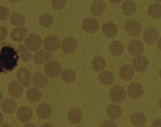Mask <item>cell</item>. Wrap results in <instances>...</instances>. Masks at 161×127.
<instances>
[{"label": "cell", "mask_w": 161, "mask_h": 127, "mask_svg": "<svg viewBox=\"0 0 161 127\" xmlns=\"http://www.w3.org/2000/svg\"><path fill=\"white\" fill-rule=\"evenodd\" d=\"M27 96L30 101L36 102L39 101L42 98V93L37 88H30L27 90Z\"/></svg>", "instance_id": "cell-32"}, {"label": "cell", "mask_w": 161, "mask_h": 127, "mask_svg": "<svg viewBox=\"0 0 161 127\" xmlns=\"http://www.w3.org/2000/svg\"><path fill=\"white\" fill-rule=\"evenodd\" d=\"M124 28L126 33L129 35L134 37H138L142 31L141 24L133 20H130L127 22L125 25Z\"/></svg>", "instance_id": "cell-4"}, {"label": "cell", "mask_w": 161, "mask_h": 127, "mask_svg": "<svg viewBox=\"0 0 161 127\" xmlns=\"http://www.w3.org/2000/svg\"><path fill=\"white\" fill-rule=\"evenodd\" d=\"M68 118L72 124H79L82 119V112L80 109L78 107L72 108L68 113Z\"/></svg>", "instance_id": "cell-17"}, {"label": "cell", "mask_w": 161, "mask_h": 127, "mask_svg": "<svg viewBox=\"0 0 161 127\" xmlns=\"http://www.w3.org/2000/svg\"><path fill=\"white\" fill-rule=\"evenodd\" d=\"M124 49L123 44L118 41L113 42L109 46V50L111 53L114 56L121 55L124 52Z\"/></svg>", "instance_id": "cell-31"}, {"label": "cell", "mask_w": 161, "mask_h": 127, "mask_svg": "<svg viewBox=\"0 0 161 127\" xmlns=\"http://www.w3.org/2000/svg\"><path fill=\"white\" fill-rule=\"evenodd\" d=\"M99 27L98 22L95 19L88 18L84 20L82 28L84 31L88 34H92L98 31Z\"/></svg>", "instance_id": "cell-8"}, {"label": "cell", "mask_w": 161, "mask_h": 127, "mask_svg": "<svg viewBox=\"0 0 161 127\" xmlns=\"http://www.w3.org/2000/svg\"><path fill=\"white\" fill-rule=\"evenodd\" d=\"M9 16V11L8 9L4 6H0V20L7 19Z\"/></svg>", "instance_id": "cell-38"}, {"label": "cell", "mask_w": 161, "mask_h": 127, "mask_svg": "<svg viewBox=\"0 0 161 127\" xmlns=\"http://www.w3.org/2000/svg\"><path fill=\"white\" fill-rule=\"evenodd\" d=\"M18 51H19L20 57L23 61H29L31 59L32 55L31 52L29 51L25 45H19L18 47Z\"/></svg>", "instance_id": "cell-36"}, {"label": "cell", "mask_w": 161, "mask_h": 127, "mask_svg": "<svg viewBox=\"0 0 161 127\" xmlns=\"http://www.w3.org/2000/svg\"><path fill=\"white\" fill-rule=\"evenodd\" d=\"M148 13L151 17L154 19H159L161 15V5L154 3L151 5L148 10Z\"/></svg>", "instance_id": "cell-34"}, {"label": "cell", "mask_w": 161, "mask_h": 127, "mask_svg": "<svg viewBox=\"0 0 161 127\" xmlns=\"http://www.w3.org/2000/svg\"><path fill=\"white\" fill-rule=\"evenodd\" d=\"M121 9L123 13L127 15H132L136 9V5L132 0H126L122 3Z\"/></svg>", "instance_id": "cell-27"}, {"label": "cell", "mask_w": 161, "mask_h": 127, "mask_svg": "<svg viewBox=\"0 0 161 127\" xmlns=\"http://www.w3.org/2000/svg\"><path fill=\"white\" fill-rule=\"evenodd\" d=\"M62 78L66 83H73L76 78V72L71 69H67L64 71L62 74Z\"/></svg>", "instance_id": "cell-33"}, {"label": "cell", "mask_w": 161, "mask_h": 127, "mask_svg": "<svg viewBox=\"0 0 161 127\" xmlns=\"http://www.w3.org/2000/svg\"><path fill=\"white\" fill-rule=\"evenodd\" d=\"M98 79L104 85L108 86L114 82V77L111 72L106 71L99 74Z\"/></svg>", "instance_id": "cell-30"}, {"label": "cell", "mask_w": 161, "mask_h": 127, "mask_svg": "<svg viewBox=\"0 0 161 127\" xmlns=\"http://www.w3.org/2000/svg\"><path fill=\"white\" fill-rule=\"evenodd\" d=\"M155 1L157 2H158V3H160L161 2V0H155Z\"/></svg>", "instance_id": "cell-49"}, {"label": "cell", "mask_w": 161, "mask_h": 127, "mask_svg": "<svg viewBox=\"0 0 161 127\" xmlns=\"http://www.w3.org/2000/svg\"><path fill=\"white\" fill-rule=\"evenodd\" d=\"M3 114L0 112V124L3 123Z\"/></svg>", "instance_id": "cell-44"}, {"label": "cell", "mask_w": 161, "mask_h": 127, "mask_svg": "<svg viewBox=\"0 0 161 127\" xmlns=\"http://www.w3.org/2000/svg\"><path fill=\"white\" fill-rule=\"evenodd\" d=\"M17 77L20 83L24 86L28 87L31 84V74L27 68H21L18 70Z\"/></svg>", "instance_id": "cell-12"}, {"label": "cell", "mask_w": 161, "mask_h": 127, "mask_svg": "<svg viewBox=\"0 0 161 127\" xmlns=\"http://www.w3.org/2000/svg\"><path fill=\"white\" fill-rule=\"evenodd\" d=\"M28 33V29L25 27H19L15 28L11 33V39L16 42H21L25 39Z\"/></svg>", "instance_id": "cell-19"}, {"label": "cell", "mask_w": 161, "mask_h": 127, "mask_svg": "<svg viewBox=\"0 0 161 127\" xmlns=\"http://www.w3.org/2000/svg\"><path fill=\"white\" fill-rule=\"evenodd\" d=\"M144 45L140 40H133L128 45V50L133 55H137L142 53L144 50Z\"/></svg>", "instance_id": "cell-21"}, {"label": "cell", "mask_w": 161, "mask_h": 127, "mask_svg": "<svg viewBox=\"0 0 161 127\" xmlns=\"http://www.w3.org/2000/svg\"><path fill=\"white\" fill-rule=\"evenodd\" d=\"M1 108L4 112L7 114H12L17 109V104L13 99L8 98L2 103Z\"/></svg>", "instance_id": "cell-24"}, {"label": "cell", "mask_w": 161, "mask_h": 127, "mask_svg": "<svg viewBox=\"0 0 161 127\" xmlns=\"http://www.w3.org/2000/svg\"><path fill=\"white\" fill-rule=\"evenodd\" d=\"M51 57V54L49 51L41 50L36 52L34 56V60L36 64L42 65L49 61Z\"/></svg>", "instance_id": "cell-14"}, {"label": "cell", "mask_w": 161, "mask_h": 127, "mask_svg": "<svg viewBox=\"0 0 161 127\" xmlns=\"http://www.w3.org/2000/svg\"><path fill=\"white\" fill-rule=\"evenodd\" d=\"M127 93L130 98L136 99L142 96L144 93L143 88L139 83H133L128 87Z\"/></svg>", "instance_id": "cell-13"}, {"label": "cell", "mask_w": 161, "mask_h": 127, "mask_svg": "<svg viewBox=\"0 0 161 127\" xmlns=\"http://www.w3.org/2000/svg\"><path fill=\"white\" fill-rule=\"evenodd\" d=\"M25 43V47L28 49L35 51L41 48L42 40L41 37L38 34H31L26 38Z\"/></svg>", "instance_id": "cell-2"}, {"label": "cell", "mask_w": 161, "mask_h": 127, "mask_svg": "<svg viewBox=\"0 0 161 127\" xmlns=\"http://www.w3.org/2000/svg\"><path fill=\"white\" fill-rule=\"evenodd\" d=\"M10 2H11V3H17L18 2H19L21 0H9Z\"/></svg>", "instance_id": "cell-48"}, {"label": "cell", "mask_w": 161, "mask_h": 127, "mask_svg": "<svg viewBox=\"0 0 161 127\" xmlns=\"http://www.w3.org/2000/svg\"><path fill=\"white\" fill-rule=\"evenodd\" d=\"M41 127H55L53 124L49 123H46L43 124Z\"/></svg>", "instance_id": "cell-42"}, {"label": "cell", "mask_w": 161, "mask_h": 127, "mask_svg": "<svg viewBox=\"0 0 161 127\" xmlns=\"http://www.w3.org/2000/svg\"><path fill=\"white\" fill-rule=\"evenodd\" d=\"M146 116L143 113L136 112L133 114L130 117V122L135 127H140L146 124Z\"/></svg>", "instance_id": "cell-20"}, {"label": "cell", "mask_w": 161, "mask_h": 127, "mask_svg": "<svg viewBox=\"0 0 161 127\" xmlns=\"http://www.w3.org/2000/svg\"><path fill=\"white\" fill-rule=\"evenodd\" d=\"M132 66L137 71H145L148 67V60L145 56H137L133 60Z\"/></svg>", "instance_id": "cell-10"}, {"label": "cell", "mask_w": 161, "mask_h": 127, "mask_svg": "<svg viewBox=\"0 0 161 127\" xmlns=\"http://www.w3.org/2000/svg\"><path fill=\"white\" fill-rule=\"evenodd\" d=\"M106 8L105 4L104 2L101 0H96L91 5L90 12L93 16L99 17L103 14Z\"/></svg>", "instance_id": "cell-15"}, {"label": "cell", "mask_w": 161, "mask_h": 127, "mask_svg": "<svg viewBox=\"0 0 161 127\" xmlns=\"http://www.w3.org/2000/svg\"><path fill=\"white\" fill-rule=\"evenodd\" d=\"M152 127H161V120L158 119L153 122Z\"/></svg>", "instance_id": "cell-41"}, {"label": "cell", "mask_w": 161, "mask_h": 127, "mask_svg": "<svg viewBox=\"0 0 161 127\" xmlns=\"http://www.w3.org/2000/svg\"><path fill=\"white\" fill-rule=\"evenodd\" d=\"M19 58L18 52L11 44L0 43V73L14 69Z\"/></svg>", "instance_id": "cell-1"}, {"label": "cell", "mask_w": 161, "mask_h": 127, "mask_svg": "<svg viewBox=\"0 0 161 127\" xmlns=\"http://www.w3.org/2000/svg\"><path fill=\"white\" fill-rule=\"evenodd\" d=\"M3 93H2L1 92V91L0 90V104L1 103L2 100H3Z\"/></svg>", "instance_id": "cell-47"}, {"label": "cell", "mask_w": 161, "mask_h": 127, "mask_svg": "<svg viewBox=\"0 0 161 127\" xmlns=\"http://www.w3.org/2000/svg\"><path fill=\"white\" fill-rule=\"evenodd\" d=\"M32 82L36 87L42 88L47 85L48 79L45 74L42 72H37L34 74L32 78Z\"/></svg>", "instance_id": "cell-22"}, {"label": "cell", "mask_w": 161, "mask_h": 127, "mask_svg": "<svg viewBox=\"0 0 161 127\" xmlns=\"http://www.w3.org/2000/svg\"><path fill=\"white\" fill-rule=\"evenodd\" d=\"M8 35V31L6 28L3 26H0V42L5 39Z\"/></svg>", "instance_id": "cell-39"}, {"label": "cell", "mask_w": 161, "mask_h": 127, "mask_svg": "<svg viewBox=\"0 0 161 127\" xmlns=\"http://www.w3.org/2000/svg\"><path fill=\"white\" fill-rule=\"evenodd\" d=\"M119 74L120 77L125 80H129L135 76V71L131 66L129 65H124L120 68Z\"/></svg>", "instance_id": "cell-26"}, {"label": "cell", "mask_w": 161, "mask_h": 127, "mask_svg": "<svg viewBox=\"0 0 161 127\" xmlns=\"http://www.w3.org/2000/svg\"><path fill=\"white\" fill-rule=\"evenodd\" d=\"M8 90L11 95L15 98H19L23 95L24 89L21 84L17 82H10L8 86Z\"/></svg>", "instance_id": "cell-18"}, {"label": "cell", "mask_w": 161, "mask_h": 127, "mask_svg": "<svg viewBox=\"0 0 161 127\" xmlns=\"http://www.w3.org/2000/svg\"><path fill=\"white\" fill-rule=\"evenodd\" d=\"M60 42L59 38L54 35H49L44 40V47L47 51L52 52L57 51L60 47Z\"/></svg>", "instance_id": "cell-7"}, {"label": "cell", "mask_w": 161, "mask_h": 127, "mask_svg": "<svg viewBox=\"0 0 161 127\" xmlns=\"http://www.w3.org/2000/svg\"></svg>", "instance_id": "cell-51"}, {"label": "cell", "mask_w": 161, "mask_h": 127, "mask_svg": "<svg viewBox=\"0 0 161 127\" xmlns=\"http://www.w3.org/2000/svg\"><path fill=\"white\" fill-rule=\"evenodd\" d=\"M121 108L118 105L112 104L109 105L106 108V113L110 118L118 119L122 114Z\"/></svg>", "instance_id": "cell-25"}, {"label": "cell", "mask_w": 161, "mask_h": 127, "mask_svg": "<svg viewBox=\"0 0 161 127\" xmlns=\"http://www.w3.org/2000/svg\"><path fill=\"white\" fill-rule=\"evenodd\" d=\"M92 69L96 71H100L106 67V63L105 59L102 56H97L94 57L91 62Z\"/></svg>", "instance_id": "cell-29"}, {"label": "cell", "mask_w": 161, "mask_h": 127, "mask_svg": "<svg viewBox=\"0 0 161 127\" xmlns=\"http://www.w3.org/2000/svg\"><path fill=\"white\" fill-rule=\"evenodd\" d=\"M66 3V0H52V5L54 9L60 11L64 8Z\"/></svg>", "instance_id": "cell-37"}, {"label": "cell", "mask_w": 161, "mask_h": 127, "mask_svg": "<svg viewBox=\"0 0 161 127\" xmlns=\"http://www.w3.org/2000/svg\"><path fill=\"white\" fill-rule=\"evenodd\" d=\"M1 127H13L11 125L8 124H3L2 125Z\"/></svg>", "instance_id": "cell-46"}, {"label": "cell", "mask_w": 161, "mask_h": 127, "mask_svg": "<svg viewBox=\"0 0 161 127\" xmlns=\"http://www.w3.org/2000/svg\"><path fill=\"white\" fill-rule=\"evenodd\" d=\"M16 115L18 120L20 122L26 123L31 119L33 113L31 108L29 107L23 106L19 108Z\"/></svg>", "instance_id": "cell-9"}, {"label": "cell", "mask_w": 161, "mask_h": 127, "mask_svg": "<svg viewBox=\"0 0 161 127\" xmlns=\"http://www.w3.org/2000/svg\"><path fill=\"white\" fill-rule=\"evenodd\" d=\"M126 97L125 90L121 87L116 86L111 88L109 97L112 102L118 103L123 101Z\"/></svg>", "instance_id": "cell-6"}, {"label": "cell", "mask_w": 161, "mask_h": 127, "mask_svg": "<svg viewBox=\"0 0 161 127\" xmlns=\"http://www.w3.org/2000/svg\"><path fill=\"white\" fill-rule=\"evenodd\" d=\"M52 112L51 107L45 103L40 104L36 110L38 117L43 119L49 118L51 116Z\"/></svg>", "instance_id": "cell-16"}, {"label": "cell", "mask_w": 161, "mask_h": 127, "mask_svg": "<svg viewBox=\"0 0 161 127\" xmlns=\"http://www.w3.org/2000/svg\"><path fill=\"white\" fill-rule=\"evenodd\" d=\"M111 3L114 4H116L120 3L122 0H109Z\"/></svg>", "instance_id": "cell-43"}, {"label": "cell", "mask_w": 161, "mask_h": 127, "mask_svg": "<svg viewBox=\"0 0 161 127\" xmlns=\"http://www.w3.org/2000/svg\"><path fill=\"white\" fill-rule=\"evenodd\" d=\"M158 31L153 27L147 28L143 34V38L144 42L150 45L154 44L158 40Z\"/></svg>", "instance_id": "cell-11"}, {"label": "cell", "mask_w": 161, "mask_h": 127, "mask_svg": "<svg viewBox=\"0 0 161 127\" xmlns=\"http://www.w3.org/2000/svg\"><path fill=\"white\" fill-rule=\"evenodd\" d=\"M82 127L81 126H78V127Z\"/></svg>", "instance_id": "cell-50"}, {"label": "cell", "mask_w": 161, "mask_h": 127, "mask_svg": "<svg viewBox=\"0 0 161 127\" xmlns=\"http://www.w3.org/2000/svg\"><path fill=\"white\" fill-rule=\"evenodd\" d=\"M102 30L104 35L109 38L115 37L118 32L117 27L112 22H108L104 24Z\"/></svg>", "instance_id": "cell-23"}, {"label": "cell", "mask_w": 161, "mask_h": 127, "mask_svg": "<svg viewBox=\"0 0 161 127\" xmlns=\"http://www.w3.org/2000/svg\"><path fill=\"white\" fill-rule=\"evenodd\" d=\"M39 23L40 25L44 28H49L53 23V18L48 14H44L40 16Z\"/></svg>", "instance_id": "cell-35"}, {"label": "cell", "mask_w": 161, "mask_h": 127, "mask_svg": "<svg viewBox=\"0 0 161 127\" xmlns=\"http://www.w3.org/2000/svg\"><path fill=\"white\" fill-rule=\"evenodd\" d=\"M78 45L77 41L75 38L73 37L66 38L62 42V51L66 54H72L77 49Z\"/></svg>", "instance_id": "cell-5"}, {"label": "cell", "mask_w": 161, "mask_h": 127, "mask_svg": "<svg viewBox=\"0 0 161 127\" xmlns=\"http://www.w3.org/2000/svg\"><path fill=\"white\" fill-rule=\"evenodd\" d=\"M100 127H117L115 122L111 120H107L101 124Z\"/></svg>", "instance_id": "cell-40"}, {"label": "cell", "mask_w": 161, "mask_h": 127, "mask_svg": "<svg viewBox=\"0 0 161 127\" xmlns=\"http://www.w3.org/2000/svg\"><path fill=\"white\" fill-rule=\"evenodd\" d=\"M23 127H37L35 125V124H27L25 125V126Z\"/></svg>", "instance_id": "cell-45"}, {"label": "cell", "mask_w": 161, "mask_h": 127, "mask_svg": "<svg viewBox=\"0 0 161 127\" xmlns=\"http://www.w3.org/2000/svg\"><path fill=\"white\" fill-rule=\"evenodd\" d=\"M62 71L61 66L57 61L52 60L46 64L45 67V72L49 77H57Z\"/></svg>", "instance_id": "cell-3"}, {"label": "cell", "mask_w": 161, "mask_h": 127, "mask_svg": "<svg viewBox=\"0 0 161 127\" xmlns=\"http://www.w3.org/2000/svg\"><path fill=\"white\" fill-rule=\"evenodd\" d=\"M25 17L23 13H15L12 14L10 17V21L12 25L16 27H20L25 24Z\"/></svg>", "instance_id": "cell-28"}]
</instances>
